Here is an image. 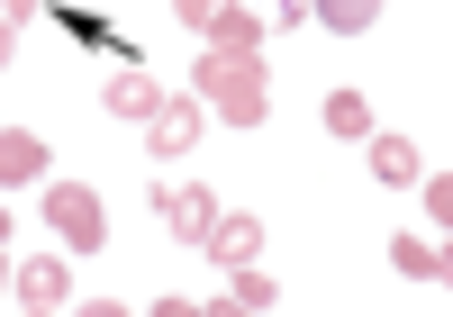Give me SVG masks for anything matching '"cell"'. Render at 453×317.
Wrapping results in <instances>:
<instances>
[{
    "label": "cell",
    "instance_id": "1",
    "mask_svg": "<svg viewBox=\"0 0 453 317\" xmlns=\"http://www.w3.org/2000/svg\"><path fill=\"white\" fill-rule=\"evenodd\" d=\"M191 100L218 118V128H263V109H273V73H263V55L209 46V55L191 64Z\"/></svg>",
    "mask_w": 453,
    "mask_h": 317
},
{
    "label": "cell",
    "instance_id": "2",
    "mask_svg": "<svg viewBox=\"0 0 453 317\" xmlns=\"http://www.w3.org/2000/svg\"><path fill=\"white\" fill-rule=\"evenodd\" d=\"M46 227L64 236L73 254H100L109 245V218H100V190L91 182H46Z\"/></svg>",
    "mask_w": 453,
    "mask_h": 317
},
{
    "label": "cell",
    "instance_id": "3",
    "mask_svg": "<svg viewBox=\"0 0 453 317\" xmlns=\"http://www.w3.org/2000/svg\"><path fill=\"white\" fill-rule=\"evenodd\" d=\"M200 128H209V109H200L191 91H164V100H155V118H145V136H155L145 154H191V145H200Z\"/></svg>",
    "mask_w": 453,
    "mask_h": 317
},
{
    "label": "cell",
    "instance_id": "4",
    "mask_svg": "<svg viewBox=\"0 0 453 317\" xmlns=\"http://www.w3.org/2000/svg\"><path fill=\"white\" fill-rule=\"evenodd\" d=\"M200 254H209L218 272H236V263H263V218H245V209H218V227L200 236Z\"/></svg>",
    "mask_w": 453,
    "mask_h": 317
},
{
    "label": "cell",
    "instance_id": "5",
    "mask_svg": "<svg viewBox=\"0 0 453 317\" xmlns=\"http://www.w3.org/2000/svg\"><path fill=\"white\" fill-rule=\"evenodd\" d=\"M155 218H173V236H181V245H200V236L218 227V190L173 182V190H155Z\"/></svg>",
    "mask_w": 453,
    "mask_h": 317
},
{
    "label": "cell",
    "instance_id": "6",
    "mask_svg": "<svg viewBox=\"0 0 453 317\" xmlns=\"http://www.w3.org/2000/svg\"><path fill=\"white\" fill-rule=\"evenodd\" d=\"M10 299H19V308H36V317H55V308H73V272H64L55 254H36V263H19Z\"/></svg>",
    "mask_w": 453,
    "mask_h": 317
},
{
    "label": "cell",
    "instance_id": "7",
    "mask_svg": "<svg viewBox=\"0 0 453 317\" xmlns=\"http://www.w3.org/2000/svg\"><path fill=\"white\" fill-rule=\"evenodd\" d=\"M100 100H109V118H127V128H145V118H155V100H164V82L127 64V73H109V91H100Z\"/></svg>",
    "mask_w": 453,
    "mask_h": 317
},
{
    "label": "cell",
    "instance_id": "8",
    "mask_svg": "<svg viewBox=\"0 0 453 317\" xmlns=\"http://www.w3.org/2000/svg\"><path fill=\"white\" fill-rule=\"evenodd\" d=\"M390 272L399 282H453V254H444V236L426 245V236H390Z\"/></svg>",
    "mask_w": 453,
    "mask_h": 317
},
{
    "label": "cell",
    "instance_id": "9",
    "mask_svg": "<svg viewBox=\"0 0 453 317\" xmlns=\"http://www.w3.org/2000/svg\"><path fill=\"white\" fill-rule=\"evenodd\" d=\"M19 182H46V136L0 128V190H19Z\"/></svg>",
    "mask_w": 453,
    "mask_h": 317
},
{
    "label": "cell",
    "instance_id": "10",
    "mask_svg": "<svg viewBox=\"0 0 453 317\" xmlns=\"http://www.w3.org/2000/svg\"><path fill=\"white\" fill-rule=\"evenodd\" d=\"M363 145H372V182H390V190H408V182L426 173V154L408 145V136H363Z\"/></svg>",
    "mask_w": 453,
    "mask_h": 317
},
{
    "label": "cell",
    "instance_id": "11",
    "mask_svg": "<svg viewBox=\"0 0 453 317\" xmlns=\"http://www.w3.org/2000/svg\"><path fill=\"white\" fill-rule=\"evenodd\" d=\"M263 36H273V19H263V10H245V0H236V10H226V19L209 27V46H236V55H263Z\"/></svg>",
    "mask_w": 453,
    "mask_h": 317
},
{
    "label": "cell",
    "instance_id": "12",
    "mask_svg": "<svg viewBox=\"0 0 453 317\" xmlns=\"http://www.w3.org/2000/svg\"><path fill=\"white\" fill-rule=\"evenodd\" d=\"M318 118H326V136H345V145H363V136H372V100H363V91H326V109H318Z\"/></svg>",
    "mask_w": 453,
    "mask_h": 317
},
{
    "label": "cell",
    "instance_id": "13",
    "mask_svg": "<svg viewBox=\"0 0 453 317\" xmlns=\"http://www.w3.org/2000/svg\"><path fill=\"white\" fill-rule=\"evenodd\" d=\"M226 308H281V282L263 263H236V272H226Z\"/></svg>",
    "mask_w": 453,
    "mask_h": 317
},
{
    "label": "cell",
    "instance_id": "14",
    "mask_svg": "<svg viewBox=\"0 0 453 317\" xmlns=\"http://www.w3.org/2000/svg\"><path fill=\"white\" fill-rule=\"evenodd\" d=\"M309 19L335 27V36H363L372 19H381V0H309Z\"/></svg>",
    "mask_w": 453,
    "mask_h": 317
},
{
    "label": "cell",
    "instance_id": "15",
    "mask_svg": "<svg viewBox=\"0 0 453 317\" xmlns=\"http://www.w3.org/2000/svg\"><path fill=\"white\" fill-rule=\"evenodd\" d=\"M226 10H236V0H173V19H181V27H191V36H209V27H218Z\"/></svg>",
    "mask_w": 453,
    "mask_h": 317
},
{
    "label": "cell",
    "instance_id": "16",
    "mask_svg": "<svg viewBox=\"0 0 453 317\" xmlns=\"http://www.w3.org/2000/svg\"><path fill=\"white\" fill-rule=\"evenodd\" d=\"M418 182H426V218L444 227V218H453V182H444V173H418Z\"/></svg>",
    "mask_w": 453,
    "mask_h": 317
},
{
    "label": "cell",
    "instance_id": "17",
    "mask_svg": "<svg viewBox=\"0 0 453 317\" xmlns=\"http://www.w3.org/2000/svg\"><path fill=\"white\" fill-rule=\"evenodd\" d=\"M36 10H46V0H0V19H10V27H19V19H36Z\"/></svg>",
    "mask_w": 453,
    "mask_h": 317
},
{
    "label": "cell",
    "instance_id": "18",
    "mask_svg": "<svg viewBox=\"0 0 453 317\" xmlns=\"http://www.w3.org/2000/svg\"><path fill=\"white\" fill-rule=\"evenodd\" d=\"M10 64H19V27L0 19V73H10Z\"/></svg>",
    "mask_w": 453,
    "mask_h": 317
},
{
    "label": "cell",
    "instance_id": "19",
    "mask_svg": "<svg viewBox=\"0 0 453 317\" xmlns=\"http://www.w3.org/2000/svg\"><path fill=\"white\" fill-rule=\"evenodd\" d=\"M10 282H19V263H10V254H0V299H10Z\"/></svg>",
    "mask_w": 453,
    "mask_h": 317
},
{
    "label": "cell",
    "instance_id": "20",
    "mask_svg": "<svg viewBox=\"0 0 453 317\" xmlns=\"http://www.w3.org/2000/svg\"><path fill=\"white\" fill-rule=\"evenodd\" d=\"M0 245H10V209H0Z\"/></svg>",
    "mask_w": 453,
    "mask_h": 317
}]
</instances>
